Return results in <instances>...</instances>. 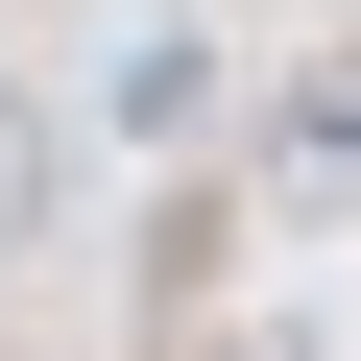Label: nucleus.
Instances as JSON below:
<instances>
[{
	"label": "nucleus",
	"mask_w": 361,
	"mask_h": 361,
	"mask_svg": "<svg viewBox=\"0 0 361 361\" xmlns=\"http://www.w3.org/2000/svg\"><path fill=\"white\" fill-rule=\"evenodd\" d=\"M97 121H121V145H193V121H217V49H193V25H145V49H121V97H97Z\"/></svg>",
	"instance_id": "f03ea898"
},
{
	"label": "nucleus",
	"mask_w": 361,
	"mask_h": 361,
	"mask_svg": "<svg viewBox=\"0 0 361 361\" xmlns=\"http://www.w3.org/2000/svg\"><path fill=\"white\" fill-rule=\"evenodd\" d=\"M49 217H73V97L0 73V265H49Z\"/></svg>",
	"instance_id": "f257e3e1"
}]
</instances>
